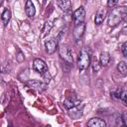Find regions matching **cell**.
I'll return each instance as SVG.
<instances>
[{
  "label": "cell",
  "mask_w": 127,
  "mask_h": 127,
  "mask_svg": "<svg viewBox=\"0 0 127 127\" xmlns=\"http://www.w3.org/2000/svg\"><path fill=\"white\" fill-rule=\"evenodd\" d=\"M121 89L120 88H117L115 91H113L112 93H111V95H112V97L114 98V99H120V94H121Z\"/></svg>",
  "instance_id": "obj_17"
},
{
  "label": "cell",
  "mask_w": 127,
  "mask_h": 127,
  "mask_svg": "<svg viewBox=\"0 0 127 127\" xmlns=\"http://www.w3.org/2000/svg\"><path fill=\"white\" fill-rule=\"evenodd\" d=\"M25 12H26V15L29 18H32V17L35 16V14H36V8H35V5L32 2V0H27L26 1V4H25Z\"/></svg>",
  "instance_id": "obj_11"
},
{
  "label": "cell",
  "mask_w": 127,
  "mask_h": 127,
  "mask_svg": "<svg viewBox=\"0 0 127 127\" xmlns=\"http://www.w3.org/2000/svg\"><path fill=\"white\" fill-rule=\"evenodd\" d=\"M28 84L31 85L32 87H35V88H38L39 90H41V88H45L46 87V83H42L41 81L37 80V79H34V80H31V81H28Z\"/></svg>",
  "instance_id": "obj_16"
},
{
  "label": "cell",
  "mask_w": 127,
  "mask_h": 127,
  "mask_svg": "<svg viewBox=\"0 0 127 127\" xmlns=\"http://www.w3.org/2000/svg\"><path fill=\"white\" fill-rule=\"evenodd\" d=\"M90 64V55L89 52L85 49L80 50L77 58V68L80 71H84Z\"/></svg>",
  "instance_id": "obj_2"
},
{
  "label": "cell",
  "mask_w": 127,
  "mask_h": 127,
  "mask_svg": "<svg viewBox=\"0 0 127 127\" xmlns=\"http://www.w3.org/2000/svg\"><path fill=\"white\" fill-rule=\"evenodd\" d=\"M107 16V10L104 7H101L97 10L96 14H95V18H94V24L95 25H101L105 19V17Z\"/></svg>",
  "instance_id": "obj_9"
},
{
  "label": "cell",
  "mask_w": 127,
  "mask_h": 127,
  "mask_svg": "<svg viewBox=\"0 0 127 127\" xmlns=\"http://www.w3.org/2000/svg\"><path fill=\"white\" fill-rule=\"evenodd\" d=\"M33 69L40 74H44L48 71V65L42 59H35L33 61Z\"/></svg>",
  "instance_id": "obj_4"
},
{
  "label": "cell",
  "mask_w": 127,
  "mask_h": 127,
  "mask_svg": "<svg viewBox=\"0 0 127 127\" xmlns=\"http://www.w3.org/2000/svg\"><path fill=\"white\" fill-rule=\"evenodd\" d=\"M84 19H85V9H84L83 6H80L79 8H77L73 12L72 21H73L74 25H76V24H79V23L84 22Z\"/></svg>",
  "instance_id": "obj_5"
},
{
  "label": "cell",
  "mask_w": 127,
  "mask_h": 127,
  "mask_svg": "<svg viewBox=\"0 0 127 127\" xmlns=\"http://www.w3.org/2000/svg\"><path fill=\"white\" fill-rule=\"evenodd\" d=\"M84 32H85V23L82 22V23L76 24V25L74 26L73 32H72V35H73L74 40H76V41L81 40V38H82L83 35H84Z\"/></svg>",
  "instance_id": "obj_6"
},
{
  "label": "cell",
  "mask_w": 127,
  "mask_h": 127,
  "mask_svg": "<svg viewBox=\"0 0 127 127\" xmlns=\"http://www.w3.org/2000/svg\"><path fill=\"white\" fill-rule=\"evenodd\" d=\"M87 126H89V127H106V122L99 117H93L87 121Z\"/></svg>",
  "instance_id": "obj_10"
},
{
  "label": "cell",
  "mask_w": 127,
  "mask_h": 127,
  "mask_svg": "<svg viewBox=\"0 0 127 127\" xmlns=\"http://www.w3.org/2000/svg\"><path fill=\"white\" fill-rule=\"evenodd\" d=\"M24 55H23V53L21 52V51H18V55H17V61L19 62V63H22L23 61H24Z\"/></svg>",
  "instance_id": "obj_21"
},
{
  "label": "cell",
  "mask_w": 127,
  "mask_h": 127,
  "mask_svg": "<svg viewBox=\"0 0 127 127\" xmlns=\"http://www.w3.org/2000/svg\"><path fill=\"white\" fill-rule=\"evenodd\" d=\"M126 90L125 89H122V91H121V94H120V99L122 100V103L124 104V105H126Z\"/></svg>",
  "instance_id": "obj_20"
},
{
  "label": "cell",
  "mask_w": 127,
  "mask_h": 127,
  "mask_svg": "<svg viewBox=\"0 0 127 127\" xmlns=\"http://www.w3.org/2000/svg\"><path fill=\"white\" fill-rule=\"evenodd\" d=\"M11 16H12V13H11V10L10 9H5L3 11V13L1 14V20H2V23H3V25L5 27L9 23V21L11 19Z\"/></svg>",
  "instance_id": "obj_14"
},
{
  "label": "cell",
  "mask_w": 127,
  "mask_h": 127,
  "mask_svg": "<svg viewBox=\"0 0 127 127\" xmlns=\"http://www.w3.org/2000/svg\"><path fill=\"white\" fill-rule=\"evenodd\" d=\"M119 0H107V6L108 7H114Z\"/></svg>",
  "instance_id": "obj_22"
},
{
  "label": "cell",
  "mask_w": 127,
  "mask_h": 127,
  "mask_svg": "<svg viewBox=\"0 0 127 127\" xmlns=\"http://www.w3.org/2000/svg\"><path fill=\"white\" fill-rule=\"evenodd\" d=\"M121 52H122V55H123V57H127V43L126 42H124L123 44H122V46H121Z\"/></svg>",
  "instance_id": "obj_18"
},
{
  "label": "cell",
  "mask_w": 127,
  "mask_h": 127,
  "mask_svg": "<svg viewBox=\"0 0 127 127\" xmlns=\"http://www.w3.org/2000/svg\"><path fill=\"white\" fill-rule=\"evenodd\" d=\"M110 63V55L107 52H102L99 58V64L101 66H107Z\"/></svg>",
  "instance_id": "obj_13"
},
{
  "label": "cell",
  "mask_w": 127,
  "mask_h": 127,
  "mask_svg": "<svg viewBox=\"0 0 127 127\" xmlns=\"http://www.w3.org/2000/svg\"><path fill=\"white\" fill-rule=\"evenodd\" d=\"M127 16V9L125 6H118L111 9L107 16V24L110 27H115L119 25L126 19Z\"/></svg>",
  "instance_id": "obj_1"
},
{
  "label": "cell",
  "mask_w": 127,
  "mask_h": 127,
  "mask_svg": "<svg viewBox=\"0 0 127 127\" xmlns=\"http://www.w3.org/2000/svg\"><path fill=\"white\" fill-rule=\"evenodd\" d=\"M58 47H59L58 41H57V39H54V38L48 40V41L45 43V49H46V52H47L49 55L54 54V53L58 50Z\"/></svg>",
  "instance_id": "obj_8"
},
{
  "label": "cell",
  "mask_w": 127,
  "mask_h": 127,
  "mask_svg": "<svg viewBox=\"0 0 127 127\" xmlns=\"http://www.w3.org/2000/svg\"><path fill=\"white\" fill-rule=\"evenodd\" d=\"M117 70L122 75H126L127 74V65H126V63L123 62V61L119 62V64H117Z\"/></svg>",
  "instance_id": "obj_15"
},
{
  "label": "cell",
  "mask_w": 127,
  "mask_h": 127,
  "mask_svg": "<svg viewBox=\"0 0 127 127\" xmlns=\"http://www.w3.org/2000/svg\"><path fill=\"white\" fill-rule=\"evenodd\" d=\"M58 6L64 12H68L71 9V0H57Z\"/></svg>",
  "instance_id": "obj_12"
},
{
  "label": "cell",
  "mask_w": 127,
  "mask_h": 127,
  "mask_svg": "<svg viewBox=\"0 0 127 127\" xmlns=\"http://www.w3.org/2000/svg\"><path fill=\"white\" fill-rule=\"evenodd\" d=\"M80 104V99L77 98L75 95H71V96H68L64 99V106L66 108V109H71V108H74L75 106L79 105Z\"/></svg>",
  "instance_id": "obj_7"
},
{
  "label": "cell",
  "mask_w": 127,
  "mask_h": 127,
  "mask_svg": "<svg viewBox=\"0 0 127 127\" xmlns=\"http://www.w3.org/2000/svg\"><path fill=\"white\" fill-rule=\"evenodd\" d=\"M58 52H59V56L60 58L68 65L72 66L73 64V59H72V54L70 49L68 48V46L66 45H61L58 47Z\"/></svg>",
  "instance_id": "obj_3"
},
{
  "label": "cell",
  "mask_w": 127,
  "mask_h": 127,
  "mask_svg": "<svg viewBox=\"0 0 127 127\" xmlns=\"http://www.w3.org/2000/svg\"><path fill=\"white\" fill-rule=\"evenodd\" d=\"M100 64H98V62H96V61H94L93 62V64H92V69H93V71L94 72H97L99 69H100Z\"/></svg>",
  "instance_id": "obj_19"
}]
</instances>
